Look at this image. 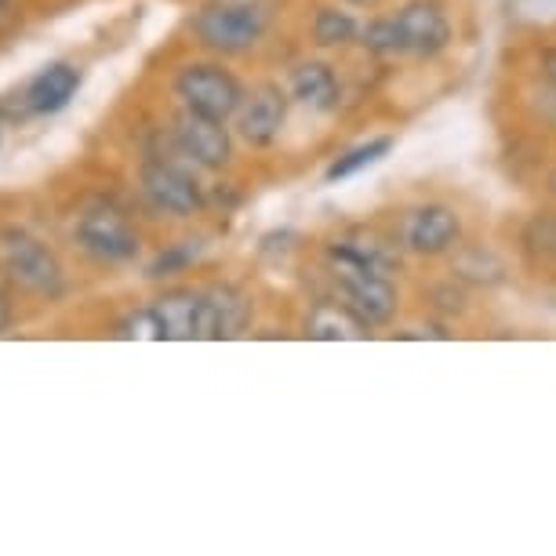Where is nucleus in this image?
Segmentation results:
<instances>
[{
	"mask_svg": "<svg viewBox=\"0 0 556 556\" xmlns=\"http://www.w3.org/2000/svg\"><path fill=\"white\" fill-rule=\"evenodd\" d=\"M153 309L161 317L167 342L215 339V320L204 291H167V295L153 302Z\"/></svg>",
	"mask_w": 556,
	"mask_h": 556,
	"instance_id": "7",
	"label": "nucleus"
},
{
	"mask_svg": "<svg viewBox=\"0 0 556 556\" xmlns=\"http://www.w3.org/2000/svg\"><path fill=\"white\" fill-rule=\"evenodd\" d=\"M207 295V306H212V320H215V339H233L248 328L251 320V302L240 288H212L204 291Z\"/></svg>",
	"mask_w": 556,
	"mask_h": 556,
	"instance_id": "15",
	"label": "nucleus"
},
{
	"mask_svg": "<svg viewBox=\"0 0 556 556\" xmlns=\"http://www.w3.org/2000/svg\"><path fill=\"white\" fill-rule=\"evenodd\" d=\"M142 190L153 201V207H161V212L178 215V218H186L204 207V190L197 186V178L167 161L142 164Z\"/></svg>",
	"mask_w": 556,
	"mask_h": 556,
	"instance_id": "6",
	"label": "nucleus"
},
{
	"mask_svg": "<svg viewBox=\"0 0 556 556\" xmlns=\"http://www.w3.org/2000/svg\"><path fill=\"white\" fill-rule=\"evenodd\" d=\"M288 117V99L277 84H262V88L251 91V99L240 110V135L251 146H269L277 142L280 128H285Z\"/></svg>",
	"mask_w": 556,
	"mask_h": 556,
	"instance_id": "10",
	"label": "nucleus"
},
{
	"mask_svg": "<svg viewBox=\"0 0 556 556\" xmlns=\"http://www.w3.org/2000/svg\"><path fill=\"white\" fill-rule=\"evenodd\" d=\"M361 34L356 18L350 12H339V8H320L317 18H313V40L320 48H342Z\"/></svg>",
	"mask_w": 556,
	"mask_h": 556,
	"instance_id": "16",
	"label": "nucleus"
},
{
	"mask_svg": "<svg viewBox=\"0 0 556 556\" xmlns=\"http://www.w3.org/2000/svg\"><path fill=\"white\" fill-rule=\"evenodd\" d=\"M8 324H12V302H8V295L0 291V334L8 331Z\"/></svg>",
	"mask_w": 556,
	"mask_h": 556,
	"instance_id": "24",
	"label": "nucleus"
},
{
	"mask_svg": "<svg viewBox=\"0 0 556 556\" xmlns=\"http://www.w3.org/2000/svg\"><path fill=\"white\" fill-rule=\"evenodd\" d=\"M393 150V139H371V142H361V146H353L350 153H342L339 161H334L328 167V182H339V178H350L356 172H364V167H371V164H379L386 153Z\"/></svg>",
	"mask_w": 556,
	"mask_h": 556,
	"instance_id": "17",
	"label": "nucleus"
},
{
	"mask_svg": "<svg viewBox=\"0 0 556 556\" xmlns=\"http://www.w3.org/2000/svg\"><path fill=\"white\" fill-rule=\"evenodd\" d=\"M197 255H201V240H182V244H175V248L161 251V255H156V258L150 262L146 277H172V273L190 266V262H193Z\"/></svg>",
	"mask_w": 556,
	"mask_h": 556,
	"instance_id": "21",
	"label": "nucleus"
},
{
	"mask_svg": "<svg viewBox=\"0 0 556 556\" xmlns=\"http://www.w3.org/2000/svg\"><path fill=\"white\" fill-rule=\"evenodd\" d=\"M262 29H266V15L251 4H207L193 18L197 40L218 55H244L258 45Z\"/></svg>",
	"mask_w": 556,
	"mask_h": 556,
	"instance_id": "2",
	"label": "nucleus"
},
{
	"mask_svg": "<svg viewBox=\"0 0 556 556\" xmlns=\"http://www.w3.org/2000/svg\"><path fill=\"white\" fill-rule=\"evenodd\" d=\"M542 73H545V80L556 84V48H545L542 51Z\"/></svg>",
	"mask_w": 556,
	"mask_h": 556,
	"instance_id": "23",
	"label": "nucleus"
},
{
	"mask_svg": "<svg viewBox=\"0 0 556 556\" xmlns=\"http://www.w3.org/2000/svg\"><path fill=\"white\" fill-rule=\"evenodd\" d=\"M371 331L345 302H317L306 317V334L317 342H350Z\"/></svg>",
	"mask_w": 556,
	"mask_h": 556,
	"instance_id": "14",
	"label": "nucleus"
},
{
	"mask_svg": "<svg viewBox=\"0 0 556 556\" xmlns=\"http://www.w3.org/2000/svg\"><path fill=\"white\" fill-rule=\"evenodd\" d=\"M175 91L178 99L186 102V110L204 113V117L226 121L244 106V91H240V80L233 73H226L223 66H207V62H197V66H186L175 77Z\"/></svg>",
	"mask_w": 556,
	"mask_h": 556,
	"instance_id": "3",
	"label": "nucleus"
},
{
	"mask_svg": "<svg viewBox=\"0 0 556 556\" xmlns=\"http://www.w3.org/2000/svg\"><path fill=\"white\" fill-rule=\"evenodd\" d=\"M334 280H339L342 302L361 317L367 328H382L396 317V288L390 285V277L379 269H371L356 251L345 244L328 248Z\"/></svg>",
	"mask_w": 556,
	"mask_h": 556,
	"instance_id": "1",
	"label": "nucleus"
},
{
	"mask_svg": "<svg viewBox=\"0 0 556 556\" xmlns=\"http://www.w3.org/2000/svg\"><path fill=\"white\" fill-rule=\"evenodd\" d=\"M291 91H295L299 102H306V106L317 113H331L342 99L339 77H334V70L328 62H302V66L291 73Z\"/></svg>",
	"mask_w": 556,
	"mask_h": 556,
	"instance_id": "13",
	"label": "nucleus"
},
{
	"mask_svg": "<svg viewBox=\"0 0 556 556\" xmlns=\"http://www.w3.org/2000/svg\"><path fill=\"white\" fill-rule=\"evenodd\" d=\"M455 273L462 280H469V285H498L502 262L488 248H466L455 262Z\"/></svg>",
	"mask_w": 556,
	"mask_h": 556,
	"instance_id": "18",
	"label": "nucleus"
},
{
	"mask_svg": "<svg viewBox=\"0 0 556 556\" xmlns=\"http://www.w3.org/2000/svg\"><path fill=\"white\" fill-rule=\"evenodd\" d=\"M0 248H4V262L18 285L37 291V295H48V299L59 295L62 266L34 233H26V229H8V233L0 237Z\"/></svg>",
	"mask_w": 556,
	"mask_h": 556,
	"instance_id": "4",
	"label": "nucleus"
},
{
	"mask_svg": "<svg viewBox=\"0 0 556 556\" xmlns=\"http://www.w3.org/2000/svg\"><path fill=\"white\" fill-rule=\"evenodd\" d=\"M458 233L462 223L447 204H426L407 223V248L418 255H444L447 248H455Z\"/></svg>",
	"mask_w": 556,
	"mask_h": 556,
	"instance_id": "11",
	"label": "nucleus"
},
{
	"mask_svg": "<svg viewBox=\"0 0 556 556\" xmlns=\"http://www.w3.org/2000/svg\"><path fill=\"white\" fill-rule=\"evenodd\" d=\"M117 339H146V342H164V328L161 317H156L153 306L135 309L117 324Z\"/></svg>",
	"mask_w": 556,
	"mask_h": 556,
	"instance_id": "20",
	"label": "nucleus"
},
{
	"mask_svg": "<svg viewBox=\"0 0 556 556\" xmlns=\"http://www.w3.org/2000/svg\"><path fill=\"white\" fill-rule=\"evenodd\" d=\"M549 190H553V193H556V172H553V175H549Z\"/></svg>",
	"mask_w": 556,
	"mask_h": 556,
	"instance_id": "26",
	"label": "nucleus"
},
{
	"mask_svg": "<svg viewBox=\"0 0 556 556\" xmlns=\"http://www.w3.org/2000/svg\"><path fill=\"white\" fill-rule=\"evenodd\" d=\"M77 244L102 262H128L139 255V233L113 207H91L77 223Z\"/></svg>",
	"mask_w": 556,
	"mask_h": 556,
	"instance_id": "5",
	"label": "nucleus"
},
{
	"mask_svg": "<svg viewBox=\"0 0 556 556\" xmlns=\"http://www.w3.org/2000/svg\"><path fill=\"white\" fill-rule=\"evenodd\" d=\"M226 121H215V117H204V113H193L186 110L182 117L175 121V139H178V150L190 156L193 164L201 167H218L229 164L233 156V142H229V131L223 128Z\"/></svg>",
	"mask_w": 556,
	"mask_h": 556,
	"instance_id": "9",
	"label": "nucleus"
},
{
	"mask_svg": "<svg viewBox=\"0 0 556 556\" xmlns=\"http://www.w3.org/2000/svg\"><path fill=\"white\" fill-rule=\"evenodd\" d=\"M523 244L534 258H556V215H534L523 229Z\"/></svg>",
	"mask_w": 556,
	"mask_h": 556,
	"instance_id": "22",
	"label": "nucleus"
},
{
	"mask_svg": "<svg viewBox=\"0 0 556 556\" xmlns=\"http://www.w3.org/2000/svg\"><path fill=\"white\" fill-rule=\"evenodd\" d=\"M361 45L375 55H401L404 51V37H401V26L396 18H375L371 26L361 34Z\"/></svg>",
	"mask_w": 556,
	"mask_h": 556,
	"instance_id": "19",
	"label": "nucleus"
},
{
	"mask_svg": "<svg viewBox=\"0 0 556 556\" xmlns=\"http://www.w3.org/2000/svg\"><path fill=\"white\" fill-rule=\"evenodd\" d=\"M393 18H396V26H401L407 55L429 59V55H440V51L451 45L447 12L437 0H412V4H404Z\"/></svg>",
	"mask_w": 556,
	"mask_h": 556,
	"instance_id": "8",
	"label": "nucleus"
},
{
	"mask_svg": "<svg viewBox=\"0 0 556 556\" xmlns=\"http://www.w3.org/2000/svg\"><path fill=\"white\" fill-rule=\"evenodd\" d=\"M4 4H8V0H0V8H4Z\"/></svg>",
	"mask_w": 556,
	"mask_h": 556,
	"instance_id": "27",
	"label": "nucleus"
},
{
	"mask_svg": "<svg viewBox=\"0 0 556 556\" xmlns=\"http://www.w3.org/2000/svg\"><path fill=\"white\" fill-rule=\"evenodd\" d=\"M80 88V70L55 62V66L40 70L26 88V106L34 113H59L70 106V99Z\"/></svg>",
	"mask_w": 556,
	"mask_h": 556,
	"instance_id": "12",
	"label": "nucleus"
},
{
	"mask_svg": "<svg viewBox=\"0 0 556 556\" xmlns=\"http://www.w3.org/2000/svg\"><path fill=\"white\" fill-rule=\"evenodd\" d=\"M350 4H356V8H375L379 0H350Z\"/></svg>",
	"mask_w": 556,
	"mask_h": 556,
	"instance_id": "25",
	"label": "nucleus"
}]
</instances>
